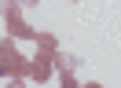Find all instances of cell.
Listing matches in <instances>:
<instances>
[{
	"mask_svg": "<svg viewBox=\"0 0 121 88\" xmlns=\"http://www.w3.org/2000/svg\"><path fill=\"white\" fill-rule=\"evenodd\" d=\"M81 88H103V84H99V81H88V84H81Z\"/></svg>",
	"mask_w": 121,
	"mask_h": 88,
	"instance_id": "obj_8",
	"label": "cell"
},
{
	"mask_svg": "<svg viewBox=\"0 0 121 88\" xmlns=\"http://www.w3.org/2000/svg\"><path fill=\"white\" fill-rule=\"evenodd\" d=\"M59 88H81L73 73H59Z\"/></svg>",
	"mask_w": 121,
	"mask_h": 88,
	"instance_id": "obj_6",
	"label": "cell"
},
{
	"mask_svg": "<svg viewBox=\"0 0 121 88\" xmlns=\"http://www.w3.org/2000/svg\"><path fill=\"white\" fill-rule=\"evenodd\" d=\"M18 4H22V7H30V4H37V0H18Z\"/></svg>",
	"mask_w": 121,
	"mask_h": 88,
	"instance_id": "obj_9",
	"label": "cell"
},
{
	"mask_svg": "<svg viewBox=\"0 0 121 88\" xmlns=\"http://www.w3.org/2000/svg\"><path fill=\"white\" fill-rule=\"evenodd\" d=\"M37 51L40 55H59V37L55 33H37Z\"/></svg>",
	"mask_w": 121,
	"mask_h": 88,
	"instance_id": "obj_4",
	"label": "cell"
},
{
	"mask_svg": "<svg viewBox=\"0 0 121 88\" xmlns=\"http://www.w3.org/2000/svg\"><path fill=\"white\" fill-rule=\"evenodd\" d=\"M30 77L33 81H40V84H44V81H52V77H59V70H55V55H33L30 59Z\"/></svg>",
	"mask_w": 121,
	"mask_h": 88,
	"instance_id": "obj_3",
	"label": "cell"
},
{
	"mask_svg": "<svg viewBox=\"0 0 121 88\" xmlns=\"http://www.w3.org/2000/svg\"><path fill=\"white\" fill-rule=\"evenodd\" d=\"M4 26H8V37H15V40H37V29L26 22L18 0H4Z\"/></svg>",
	"mask_w": 121,
	"mask_h": 88,
	"instance_id": "obj_2",
	"label": "cell"
},
{
	"mask_svg": "<svg viewBox=\"0 0 121 88\" xmlns=\"http://www.w3.org/2000/svg\"><path fill=\"white\" fill-rule=\"evenodd\" d=\"M0 70H4L8 81H26L30 77V59H22L15 37H8V40L0 44Z\"/></svg>",
	"mask_w": 121,
	"mask_h": 88,
	"instance_id": "obj_1",
	"label": "cell"
},
{
	"mask_svg": "<svg viewBox=\"0 0 121 88\" xmlns=\"http://www.w3.org/2000/svg\"><path fill=\"white\" fill-rule=\"evenodd\" d=\"M4 88H22V81H8V84H4Z\"/></svg>",
	"mask_w": 121,
	"mask_h": 88,
	"instance_id": "obj_7",
	"label": "cell"
},
{
	"mask_svg": "<svg viewBox=\"0 0 121 88\" xmlns=\"http://www.w3.org/2000/svg\"><path fill=\"white\" fill-rule=\"evenodd\" d=\"M70 4H77V0H70Z\"/></svg>",
	"mask_w": 121,
	"mask_h": 88,
	"instance_id": "obj_10",
	"label": "cell"
},
{
	"mask_svg": "<svg viewBox=\"0 0 121 88\" xmlns=\"http://www.w3.org/2000/svg\"><path fill=\"white\" fill-rule=\"evenodd\" d=\"M55 70H59V73H73V70H77V55L59 51V55H55Z\"/></svg>",
	"mask_w": 121,
	"mask_h": 88,
	"instance_id": "obj_5",
	"label": "cell"
}]
</instances>
